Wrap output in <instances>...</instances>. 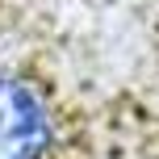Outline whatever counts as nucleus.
Returning a JSON list of instances; mask_svg holds the SVG:
<instances>
[{"label": "nucleus", "mask_w": 159, "mask_h": 159, "mask_svg": "<svg viewBox=\"0 0 159 159\" xmlns=\"http://www.w3.org/2000/svg\"><path fill=\"white\" fill-rule=\"evenodd\" d=\"M92 113L34 55L0 38V159H96Z\"/></svg>", "instance_id": "nucleus-1"}]
</instances>
